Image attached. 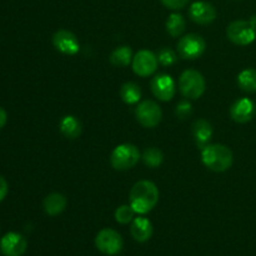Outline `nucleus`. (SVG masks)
I'll list each match as a JSON object with an SVG mask.
<instances>
[{"instance_id": "6ab92c4d", "label": "nucleus", "mask_w": 256, "mask_h": 256, "mask_svg": "<svg viewBox=\"0 0 256 256\" xmlns=\"http://www.w3.org/2000/svg\"><path fill=\"white\" fill-rule=\"evenodd\" d=\"M120 96L125 104L134 105L138 104L142 99V89L138 84L132 82H125L120 89Z\"/></svg>"}, {"instance_id": "c85d7f7f", "label": "nucleus", "mask_w": 256, "mask_h": 256, "mask_svg": "<svg viewBox=\"0 0 256 256\" xmlns=\"http://www.w3.org/2000/svg\"><path fill=\"white\" fill-rule=\"evenodd\" d=\"M6 119H8V115L6 112H5L2 108H0V130L4 128V125L6 124Z\"/></svg>"}, {"instance_id": "bb28decb", "label": "nucleus", "mask_w": 256, "mask_h": 256, "mask_svg": "<svg viewBox=\"0 0 256 256\" xmlns=\"http://www.w3.org/2000/svg\"><path fill=\"white\" fill-rule=\"evenodd\" d=\"M164 6L170 10H180L189 4L190 0H160Z\"/></svg>"}, {"instance_id": "dca6fc26", "label": "nucleus", "mask_w": 256, "mask_h": 256, "mask_svg": "<svg viewBox=\"0 0 256 256\" xmlns=\"http://www.w3.org/2000/svg\"><path fill=\"white\" fill-rule=\"evenodd\" d=\"M212 126L208 120L198 119L192 124V135L200 149L206 146L212 138Z\"/></svg>"}, {"instance_id": "a878e982", "label": "nucleus", "mask_w": 256, "mask_h": 256, "mask_svg": "<svg viewBox=\"0 0 256 256\" xmlns=\"http://www.w3.org/2000/svg\"><path fill=\"white\" fill-rule=\"evenodd\" d=\"M175 114H176V116L180 118V119H186V118H189L190 115L192 114V105L190 104L189 102H186V100H182V102H180L179 104L176 105Z\"/></svg>"}, {"instance_id": "c756f323", "label": "nucleus", "mask_w": 256, "mask_h": 256, "mask_svg": "<svg viewBox=\"0 0 256 256\" xmlns=\"http://www.w3.org/2000/svg\"><path fill=\"white\" fill-rule=\"evenodd\" d=\"M250 22H252V24L254 25V28L256 29V15H255V16H252V19H250Z\"/></svg>"}, {"instance_id": "20e7f679", "label": "nucleus", "mask_w": 256, "mask_h": 256, "mask_svg": "<svg viewBox=\"0 0 256 256\" xmlns=\"http://www.w3.org/2000/svg\"><path fill=\"white\" fill-rule=\"evenodd\" d=\"M140 158H142V155H140L139 149L135 145L122 144L118 145L114 152H112L110 162L115 170L124 172V170L132 169L139 162Z\"/></svg>"}, {"instance_id": "4be33fe9", "label": "nucleus", "mask_w": 256, "mask_h": 256, "mask_svg": "<svg viewBox=\"0 0 256 256\" xmlns=\"http://www.w3.org/2000/svg\"><path fill=\"white\" fill-rule=\"evenodd\" d=\"M238 84L244 92H256V70L245 69L238 75Z\"/></svg>"}, {"instance_id": "0eeeda50", "label": "nucleus", "mask_w": 256, "mask_h": 256, "mask_svg": "<svg viewBox=\"0 0 256 256\" xmlns=\"http://www.w3.org/2000/svg\"><path fill=\"white\" fill-rule=\"evenodd\" d=\"M135 116L140 125L144 128H155L162 119V110L152 100H144L139 102L135 109Z\"/></svg>"}, {"instance_id": "423d86ee", "label": "nucleus", "mask_w": 256, "mask_h": 256, "mask_svg": "<svg viewBox=\"0 0 256 256\" xmlns=\"http://www.w3.org/2000/svg\"><path fill=\"white\" fill-rule=\"evenodd\" d=\"M206 49V42L199 34H188L178 42V52L182 59L195 60L202 56Z\"/></svg>"}, {"instance_id": "39448f33", "label": "nucleus", "mask_w": 256, "mask_h": 256, "mask_svg": "<svg viewBox=\"0 0 256 256\" xmlns=\"http://www.w3.org/2000/svg\"><path fill=\"white\" fill-rule=\"evenodd\" d=\"M226 36L234 44L240 46L250 45L256 38V29L254 25L246 20H236L226 28Z\"/></svg>"}, {"instance_id": "ddd939ff", "label": "nucleus", "mask_w": 256, "mask_h": 256, "mask_svg": "<svg viewBox=\"0 0 256 256\" xmlns=\"http://www.w3.org/2000/svg\"><path fill=\"white\" fill-rule=\"evenodd\" d=\"M26 248V239L18 232H8L0 242V250L5 256H22Z\"/></svg>"}, {"instance_id": "5701e85b", "label": "nucleus", "mask_w": 256, "mask_h": 256, "mask_svg": "<svg viewBox=\"0 0 256 256\" xmlns=\"http://www.w3.org/2000/svg\"><path fill=\"white\" fill-rule=\"evenodd\" d=\"M142 159L146 166L155 169V168H159L162 164L164 154L162 152V150L156 149V148H148V149H145Z\"/></svg>"}, {"instance_id": "f3484780", "label": "nucleus", "mask_w": 256, "mask_h": 256, "mask_svg": "<svg viewBox=\"0 0 256 256\" xmlns=\"http://www.w3.org/2000/svg\"><path fill=\"white\" fill-rule=\"evenodd\" d=\"M66 196L60 192H52L44 199V210L49 216H56L62 214L66 208Z\"/></svg>"}, {"instance_id": "cd10ccee", "label": "nucleus", "mask_w": 256, "mask_h": 256, "mask_svg": "<svg viewBox=\"0 0 256 256\" xmlns=\"http://www.w3.org/2000/svg\"><path fill=\"white\" fill-rule=\"evenodd\" d=\"M8 190H9V186H8L6 180L0 176V202L5 199V196L8 195Z\"/></svg>"}, {"instance_id": "1a4fd4ad", "label": "nucleus", "mask_w": 256, "mask_h": 256, "mask_svg": "<svg viewBox=\"0 0 256 256\" xmlns=\"http://www.w3.org/2000/svg\"><path fill=\"white\" fill-rule=\"evenodd\" d=\"M158 55L150 50H139L132 58V70L142 78H148L158 70Z\"/></svg>"}, {"instance_id": "f257e3e1", "label": "nucleus", "mask_w": 256, "mask_h": 256, "mask_svg": "<svg viewBox=\"0 0 256 256\" xmlns=\"http://www.w3.org/2000/svg\"><path fill=\"white\" fill-rule=\"evenodd\" d=\"M130 205L139 215L148 214L159 202V189L149 180H140L132 185L129 194Z\"/></svg>"}, {"instance_id": "4468645a", "label": "nucleus", "mask_w": 256, "mask_h": 256, "mask_svg": "<svg viewBox=\"0 0 256 256\" xmlns=\"http://www.w3.org/2000/svg\"><path fill=\"white\" fill-rule=\"evenodd\" d=\"M255 112L256 106L254 102L249 98H242V99L236 100L230 108V116L239 124L249 122L255 116Z\"/></svg>"}, {"instance_id": "2eb2a0df", "label": "nucleus", "mask_w": 256, "mask_h": 256, "mask_svg": "<svg viewBox=\"0 0 256 256\" xmlns=\"http://www.w3.org/2000/svg\"><path fill=\"white\" fill-rule=\"evenodd\" d=\"M130 232L134 240L139 242H145L152 236V224L149 219L144 216L135 218L132 222Z\"/></svg>"}, {"instance_id": "b1692460", "label": "nucleus", "mask_w": 256, "mask_h": 256, "mask_svg": "<svg viewBox=\"0 0 256 256\" xmlns=\"http://www.w3.org/2000/svg\"><path fill=\"white\" fill-rule=\"evenodd\" d=\"M135 210L132 209V205H122V206L118 208L116 210H115V220H116L119 224H129V222H132V220L135 219Z\"/></svg>"}, {"instance_id": "a211bd4d", "label": "nucleus", "mask_w": 256, "mask_h": 256, "mask_svg": "<svg viewBox=\"0 0 256 256\" xmlns=\"http://www.w3.org/2000/svg\"><path fill=\"white\" fill-rule=\"evenodd\" d=\"M82 122L74 115H66L60 122V132L68 139H76L82 134Z\"/></svg>"}, {"instance_id": "f8f14e48", "label": "nucleus", "mask_w": 256, "mask_h": 256, "mask_svg": "<svg viewBox=\"0 0 256 256\" xmlns=\"http://www.w3.org/2000/svg\"><path fill=\"white\" fill-rule=\"evenodd\" d=\"M189 15L196 24L208 25L216 19V9L208 2H195L190 5Z\"/></svg>"}, {"instance_id": "aec40b11", "label": "nucleus", "mask_w": 256, "mask_h": 256, "mask_svg": "<svg viewBox=\"0 0 256 256\" xmlns=\"http://www.w3.org/2000/svg\"><path fill=\"white\" fill-rule=\"evenodd\" d=\"M186 28V22L184 16L179 12H172L169 15L166 20V32L172 35V38L182 36V32H185Z\"/></svg>"}, {"instance_id": "9d476101", "label": "nucleus", "mask_w": 256, "mask_h": 256, "mask_svg": "<svg viewBox=\"0 0 256 256\" xmlns=\"http://www.w3.org/2000/svg\"><path fill=\"white\" fill-rule=\"evenodd\" d=\"M150 86H152L154 96L160 102H170L176 92V85H175L174 79L168 74H159L152 78Z\"/></svg>"}, {"instance_id": "6e6552de", "label": "nucleus", "mask_w": 256, "mask_h": 256, "mask_svg": "<svg viewBox=\"0 0 256 256\" xmlns=\"http://www.w3.org/2000/svg\"><path fill=\"white\" fill-rule=\"evenodd\" d=\"M98 250L105 255H115L122 249V238L112 229H102L95 238Z\"/></svg>"}, {"instance_id": "f03ea898", "label": "nucleus", "mask_w": 256, "mask_h": 256, "mask_svg": "<svg viewBox=\"0 0 256 256\" xmlns=\"http://www.w3.org/2000/svg\"><path fill=\"white\" fill-rule=\"evenodd\" d=\"M202 164L215 172H226L232 168V152L222 144H208L202 149Z\"/></svg>"}, {"instance_id": "9b49d317", "label": "nucleus", "mask_w": 256, "mask_h": 256, "mask_svg": "<svg viewBox=\"0 0 256 256\" xmlns=\"http://www.w3.org/2000/svg\"><path fill=\"white\" fill-rule=\"evenodd\" d=\"M52 45L58 52L64 55H75L79 52L80 44L76 35L69 30H58L52 35Z\"/></svg>"}, {"instance_id": "412c9836", "label": "nucleus", "mask_w": 256, "mask_h": 256, "mask_svg": "<svg viewBox=\"0 0 256 256\" xmlns=\"http://www.w3.org/2000/svg\"><path fill=\"white\" fill-rule=\"evenodd\" d=\"M132 52L129 46H119L112 52L109 60L114 66H128L132 62Z\"/></svg>"}, {"instance_id": "7ed1b4c3", "label": "nucleus", "mask_w": 256, "mask_h": 256, "mask_svg": "<svg viewBox=\"0 0 256 256\" xmlns=\"http://www.w3.org/2000/svg\"><path fill=\"white\" fill-rule=\"evenodd\" d=\"M179 89L182 96L190 100H196L202 96L206 89V82L202 74L198 70H185L179 79Z\"/></svg>"}, {"instance_id": "393cba45", "label": "nucleus", "mask_w": 256, "mask_h": 256, "mask_svg": "<svg viewBox=\"0 0 256 256\" xmlns=\"http://www.w3.org/2000/svg\"><path fill=\"white\" fill-rule=\"evenodd\" d=\"M158 60L162 66H172L178 62V55L169 48H162L158 52Z\"/></svg>"}]
</instances>
